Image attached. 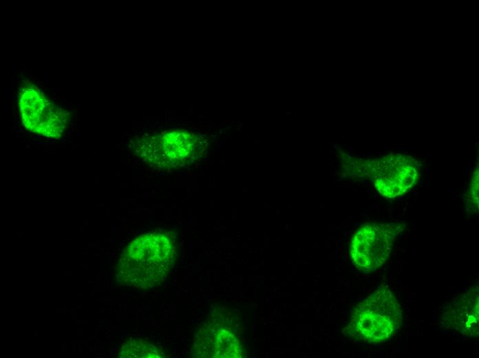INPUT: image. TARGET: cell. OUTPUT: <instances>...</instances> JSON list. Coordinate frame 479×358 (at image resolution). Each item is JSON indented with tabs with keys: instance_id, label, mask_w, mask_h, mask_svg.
I'll use <instances>...</instances> for the list:
<instances>
[{
	"instance_id": "obj_1",
	"label": "cell",
	"mask_w": 479,
	"mask_h": 358,
	"mask_svg": "<svg viewBox=\"0 0 479 358\" xmlns=\"http://www.w3.org/2000/svg\"><path fill=\"white\" fill-rule=\"evenodd\" d=\"M174 241L162 232L137 237L123 251L116 268L122 284L149 288L161 283L175 263Z\"/></svg>"
},
{
	"instance_id": "obj_2",
	"label": "cell",
	"mask_w": 479,
	"mask_h": 358,
	"mask_svg": "<svg viewBox=\"0 0 479 358\" xmlns=\"http://www.w3.org/2000/svg\"><path fill=\"white\" fill-rule=\"evenodd\" d=\"M402 322L397 299L387 287L380 286L353 309L350 328L359 340L380 344L392 338Z\"/></svg>"
},
{
	"instance_id": "obj_3",
	"label": "cell",
	"mask_w": 479,
	"mask_h": 358,
	"mask_svg": "<svg viewBox=\"0 0 479 358\" xmlns=\"http://www.w3.org/2000/svg\"><path fill=\"white\" fill-rule=\"evenodd\" d=\"M19 107L22 123L29 131L52 138L63 134L68 112L58 107L34 85H25L19 96Z\"/></svg>"
},
{
	"instance_id": "obj_4",
	"label": "cell",
	"mask_w": 479,
	"mask_h": 358,
	"mask_svg": "<svg viewBox=\"0 0 479 358\" xmlns=\"http://www.w3.org/2000/svg\"><path fill=\"white\" fill-rule=\"evenodd\" d=\"M202 145L194 134L183 130L163 132L149 138L140 153L149 165L159 168H175L195 157Z\"/></svg>"
},
{
	"instance_id": "obj_5",
	"label": "cell",
	"mask_w": 479,
	"mask_h": 358,
	"mask_svg": "<svg viewBox=\"0 0 479 358\" xmlns=\"http://www.w3.org/2000/svg\"><path fill=\"white\" fill-rule=\"evenodd\" d=\"M398 229L392 224L374 222L356 230L350 246L351 259L356 268L368 272L385 263Z\"/></svg>"
},
{
	"instance_id": "obj_6",
	"label": "cell",
	"mask_w": 479,
	"mask_h": 358,
	"mask_svg": "<svg viewBox=\"0 0 479 358\" xmlns=\"http://www.w3.org/2000/svg\"><path fill=\"white\" fill-rule=\"evenodd\" d=\"M368 171L379 192L390 198L407 192L420 176L418 161L401 154H390L375 160L370 163Z\"/></svg>"
},
{
	"instance_id": "obj_7",
	"label": "cell",
	"mask_w": 479,
	"mask_h": 358,
	"mask_svg": "<svg viewBox=\"0 0 479 358\" xmlns=\"http://www.w3.org/2000/svg\"><path fill=\"white\" fill-rule=\"evenodd\" d=\"M440 324L465 337L478 335V286H472L443 311Z\"/></svg>"
},
{
	"instance_id": "obj_8",
	"label": "cell",
	"mask_w": 479,
	"mask_h": 358,
	"mask_svg": "<svg viewBox=\"0 0 479 358\" xmlns=\"http://www.w3.org/2000/svg\"><path fill=\"white\" fill-rule=\"evenodd\" d=\"M193 351L198 357H239L241 348L233 333L210 323L198 332Z\"/></svg>"
},
{
	"instance_id": "obj_9",
	"label": "cell",
	"mask_w": 479,
	"mask_h": 358,
	"mask_svg": "<svg viewBox=\"0 0 479 358\" xmlns=\"http://www.w3.org/2000/svg\"><path fill=\"white\" fill-rule=\"evenodd\" d=\"M120 357L160 358L163 353L153 344L142 339H131L125 342L118 355Z\"/></svg>"
},
{
	"instance_id": "obj_10",
	"label": "cell",
	"mask_w": 479,
	"mask_h": 358,
	"mask_svg": "<svg viewBox=\"0 0 479 358\" xmlns=\"http://www.w3.org/2000/svg\"><path fill=\"white\" fill-rule=\"evenodd\" d=\"M468 201L471 207H478V169L473 173L471 186L468 193Z\"/></svg>"
}]
</instances>
